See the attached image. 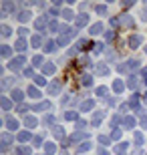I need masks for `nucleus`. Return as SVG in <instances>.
Segmentation results:
<instances>
[{
    "label": "nucleus",
    "instance_id": "nucleus-1",
    "mask_svg": "<svg viewBox=\"0 0 147 155\" xmlns=\"http://www.w3.org/2000/svg\"><path fill=\"white\" fill-rule=\"evenodd\" d=\"M24 63H26V58H24V57H16V58H12L10 63H8V69H10V71H20L24 67Z\"/></svg>",
    "mask_w": 147,
    "mask_h": 155
},
{
    "label": "nucleus",
    "instance_id": "nucleus-2",
    "mask_svg": "<svg viewBox=\"0 0 147 155\" xmlns=\"http://www.w3.org/2000/svg\"><path fill=\"white\" fill-rule=\"evenodd\" d=\"M127 42H129V48H139L141 42H143V36L141 35H131Z\"/></svg>",
    "mask_w": 147,
    "mask_h": 155
},
{
    "label": "nucleus",
    "instance_id": "nucleus-3",
    "mask_svg": "<svg viewBox=\"0 0 147 155\" xmlns=\"http://www.w3.org/2000/svg\"><path fill=\"white\" fill-rule=\"evenodd\" d=\"M4 123H6V129H8V131H16L18 129V121L14 119V117H10V115L4 117Z\"/></svg>",
    "mask_w": 147,
    "mask_h": 155
},
{
    "label": "nucleus",
    "instance_id": "nucleus-4",
    "mask_svg": "<svg viewBox=\"0 0 147 155\" xmlns=\"http://www.w3.org/2000/svg\"><path fill=\"white\" fill-rule=\"evenodd\" d=\"M61 93V81H51V85H48V95L55 97Z\"/></svg>",
    "mask_w": 147,
    "mask_h": 155
},
{
    "label": "nucleus",
    "instance_id": "nucleus-5",
    "mask_svg": "<svg viewBox=\"0 0 147 155\" xmlns=\"http://www.w3.org/2000/svg\"><path fill=\"white\" fill-rule=\"evenodd\" d=\"M103 117H105V111H95V113H93V119H91V125L97 127L103 121Z\"/></svg>",
    "mask_w": 147,
    "mask_h": 155
},
{
    "label": "nucleus",
    "instance_id": "nucleus-6",
    "mask_svg": "<svg viewBox=\"0 0 147 155\" xmlns=\"http://www.w3.org/2000/svg\"><path fill=\"white\" fill-rule=\"evenodd\" d=\"M16 18L20 20V22H28L30 18H32V12H30V10H20L16 14Z\"/></svg>",
    "mask_w": 147,
    "mask_h": 155
},
{
    "label": "nucleus",
    "instance_id": "nucleus-7",
    "mask_svg": "<svg viewBox=\"0 0 147 155\" xmlns=\"http://www.w3.org/2000/svg\"><path fill=\"white\" fill-rule=\"evenodd\" d=\"M42 73H45V75H55V73H57L55 63H45L42 64Z\"/></svg>",
    "mask_w": 147,
    "mask_h": 155
},
{
    "label": "nucleus",
    "instance_id": "nucleus-8",
    "mask_svg": "<svg viewBox=\"0 0 147 155\" xmlns=\"http://www.w3.org/2000/svg\"><path fill=\"white\" fill-rule=\"evenodd\" d=\"M2 143H4V145H2V151H6V149H8V145L12 143V135H10V133H2Z\"/></svg>",
    "mask_w": 147,
    "mask_h": 155
},
{
    "label": "nucleus",
    "instance_id": "nucleus-9",
    "mask_svg": "<svg viewBox=\"0 0 147 155\" xmlns=\"http://www.w3.org/2000/svg\"><path fill=\"white\" fill-rule=\"evenodd\" d=\"M87 22H89V14H79V16H77V26H79V28L87 26Z\"/></svg>",
    "mask_w": 147,
    "mask_h": 155
},
{
    "label": "nucleus",
    "instance_id": "nucleus-10",
    "mask_svg": "<svg viewBox=\"0 0 147 155\" xmlns=\"http://www.w3.org/2000/svg\"><path fill=\"white\" fill-rule=\"evenodd\" d=\"M46 109H51V103L48 101H42V103H36L32 107V111H46Z\"/></svg>",
    "mask_w": 147,
    "mask_h": 155
},
{
    "label": "nucleus",
    "instance_id": "nucleus-11",
    "mask_svg": "<svg viewBox=\"0 0 147 155\" xmlns=\"http://www.w3.org/2000/svg\"><path fill=\"white\" fill-rule=\"evenodd\" d=\"M22 99H24V93L22 91H12V101H14V103H22Z\"/></svg>",
    "mask_w": 147,
    "mask_h": 155
},
{
    "label": "nucleus",
    "instance_id": "nucleus-12",
    "mask_svg": "<svg viewBox=\"0 0 147 155\" xmlns=\"http://www.w3.org/2000/svg\"><path fill=\"white\" fill-rule=\"evenodd\" d=\"M95 75H99V77L109 75V67H105V64H99V67L95 69Z\"/></svg>",
    "mask_w": 147,
    "mask_h": 155
},
{
    "label": "nucleus",
    "instance_id": "nucleus-13",
    "mask_svg": "<svg viewBox=\"0 0 147 155\" xmlns=\"http://www.w3.org/2000/svg\"><path fill=\"white\" fill-rule=\"evenodd\" d=\"M14 48H16L18 52H24V51H26V40H24V38H18L16 45H14Z\"/></svg>",
    "mask_w": 147,
    "mask_h": 155
},
{
    "label": "nucleus",
    "instance_id": "nucleus-14",
    "mask_svg": "<svg viewBox=\"0 0 147 155\" xmlns=\"http://www.w3.org/2000/svg\"><path fill=\"white\" fill-rule=\"evenodd\" d=\"M16 139L24 143V141H28V139H34V137L30 135V131H20V133H18V137H16Z\"/></svg>",
    "mask_w": 147,
    "mask_h": 155
},
{
    "label": "nucleus",
    "instance_id": "nucleus-15",
    "mask_svg": "<svg viewBox=\"0 0 147 155\" xmlns=\"http://www.w3.org/2000/svg\"><path fill=\"white\" fill-rule=\"evenodd\" d=\"M71 38H73L71 35H61V36H58V40H57V45L58 46H65V45H68V40H71Z\"/></svg>",
    "mask_w": 147,
    "mask_h": 155
},
{
    "label": "nucleus",
    "instance_id": "nucleus-16",
    "mask_svg": "<svg viewBox=\"0 0 147 155\" xmlns=\"http://www.w3.org/2000/svg\"><path fill=\"white\" fill-rule=\"evenodd\" d=\"M101 32H103V24L101 22H97V24H93V26H91V35H93V36L101 35Z\"/></svg>",
    "mask_w": 147,
    "mask_h": 155
},
{
    "label": "nucleus",
    "instance_id": "nucleus-17",
    "mask_svg": "<svg viewBox=\"0 0 147 155\" xmlns=\"http://www.w3.org/2000/svg\"><path fill=\"white\" fill-rule=\"evenodd\" d=\"M135 123H137V121L133 119V117H125V119H123V127H127V129H133Z\"/></svg>",
    "mask_w": 147,
    "mask_h": 155
},
{
    "label": "nucleus",
    "instance_id": "nucleus-18",
    "mask_svg": "<svg viewBox=\"0 0 147 155\" xmlns=\"http://www.w3.org/2000/svg\"><path fill=\"white\" fill-rule=\"evenodd\" d=\"M30 45H32L34 48H38V46L42 45V36H40V35H34L32 38H30Z\"/></svg>",
    "mask_w": 147,
    "mask_h": 155
},
{
    "label": "nucleus",
    "instance_id": "nucleus-19",
    "mask_svg": "<svg viewBox=\"0 0 147 155\" xmlns=\"http://www.w3.org/2000/svg\"><path fill=\"white\" fill-rule=\"evenodd\" d=\"M52 135H55L57 139H62V137H65V131H62V127L55 125V127H52Z\"/></svg>",
    "mask_w": 147,
    "mask_h": 155
},
{
    "label": "nucleus",
    "instance_id": "nucleus-20",
    "mask_svg": "<svg viewBox=\"0 0 147 155\" xmlns=\"http://www.w3.org/2000/svg\"><path fill=\"white\" fill-rule=\"evenodd\" d=\"M127 85H129V89H137V87H139V81H137V77L131 75L129 79H127Z\"/></svg>",
    "mask_w": 147,
    "mask_h": 155
},
{
    "label": "nucleus",
    "instance_id": "nucleus-21",
    "mask_svg": "<svg viewBox=\"0 0 147 155\" xmlns=\"http://www.w3.org/2000/svg\"><path fill=\"white\" fill-rule=\"evenodd\" d=\"M123 89H125V85H123V81H121V79L113 81V91H115V93H121Z\"/></svg>",
    "mask_w": 147,
    "mask_h": 155
},
{
    "label": "nucleus",
    "instance_id": "nucleus-22",
    "mask_svg": "<svg viewBox=\"0 0 147 155\" xmlns=\"http://www.w3.org/2000/svg\"><path fill=\"white\" fill-rule=\"evenodd\" d=\"M55 151H57V145H55V143H51V141H48V143H45V153L46 155H52Z\"/></svg>",
    "mask_w": 147,
    "mask_h": 155
},
{
    "label": "nucleus",
    "instance_id": "nucleus-23",
    "mask_svg": "<svg viewBox=\"0 0 147 155\" xmlns=\"http://www.w3.org/2000/svg\"><path fill=\"white\" fill-rule=\"evenodd\" d=\"M26 93H28V97H32V99H38L40 97V91L36 89V87H32V85L28 87V91H26Z\"/></svg>",
    "mask_w": 147,
    "mask_h": 155
},
{
    "label": "nucleus",
    "instance_id": "nucleus-24",
    "mask_svg": "<svg viewBox=\"0 0 147 155\" xmlns=\"http://www.w3.org/2000/svg\"><path fill=\"white\" fill-rule=\"evenodd\" d=\"M93 107H95V101H93V99H89V101H85V103L81 105V111H91Z\"/></svg>",
    "mask_w": 147,
    "mask_h": 155
},
{
    "label": "nucleus",
    "instance_id": "nucleus-25",
    "mask_svg": "<svg viewBox=\"0 0 147 155\" xmlns=\"http://www.w3.org/2000/svg\"><path fill=\"white\" fill-rule=\"evenodd\" d=\"M24 125H26V127H30V129H34V127L38 125V121L34 119V117H26V119H24Z\"/></svg>",
    "mask_w": 147,
    "mask_h": 155
},
{
    "label": "nucleus",
    "instance_id": "nucleus-26",
    "mask_svg": "<svg viewBox=\"0 0 147 155\" xmlns=\"http://www.w3.org/2000/svg\"><path fill=\"white\" fill-rule=\"evenodd\" d=\"M83 137H87V133H81V131H77V133H73V135H71V141H73V143H77V141H81Z\"/></svg>",
    "mask_w": 147,
    "mask_h": 155
},
{
    "label": "nucleus",
    "instance_id": "nucleus-27",
    "mask_svg": "<svg viewBox=\"0 0 147 155\" xmlns=\"http://www.w3.org/2000/svg\"><path fill=\"white\" fill-rule=\"evenodd\" d=\"M89 149H91V143H89V141H83V143L77 147V151H79V153H85V151H89Z\"/></svg>",
    "mask_w": 147,
    "mask_h": 155
},
{
    "label": "nucleus",
    "instance_id": "nucleus-28",
    "mask_svg": "<svg viewBox=\"0 0 147 155\" xmlns=\"http://www.w3.org/2000/svg\"><path fill=\"white\" fill-rule=\"evenodd\" d=\"M0 48H2V51H0V54H2V57H4V58H8V57H10V54H12V48H10V46H0Z\"/></svg>",
    "mask_w": 147,
    "mask_h": 155
},
{
    "label": "nucleus",
    "instance_id": "nucleus-29",
    "mask_svg": "<svg viewBox=\"0 0 147 155\" xmlns=\"http://www.w3.org/2000/svg\"><path fill=\"white\" fill-rule=\"evenodd\" d=\"M81 83H83V87H91V85H93V77H91V75H85L83 79H81Z\"/></svg>",
    "mask_w": 147,
    "mask_h": 155
},
{
    "label": "nucleus",
    "instance_id": "nucleus-30",
    "mask_svg": "<svg viewBox=\"0 0 147 155\" xmlns=\"http://www.w3.org/2000/svg\"><path fill=\"white\" fill-rule=\"evenodd\" d=\"M0 103H2V109H4V111H8V109L12 107L10 99H6V97H2V99H0Z\"/></svg>",
    "mask_w": 147,
    "mask_h": 155
},
{
    "label": "nucleus",
    "instance_id": "nucleus-31",
    "mask_svg": "<svg viewBox=\"0 0 147 155\" xmlns=\"http://www.w3.org/2000/svg\"><path fill=\"white\" fill-rule=\"evenodd\" d=\"M103 51H105V45H103V42H97V45L93 46V52H95V54H101Z\"/></svg>",
    "mask_w": 147,
    "mask_h": 155
},
{
    "label": "nucleus",
    "instance_id": "nucleus-32",
    "mask_svg": "<svg viewBox=\"0 0 147 155\" xmlns=\"http://www.w3.org/2000/svg\"><path fill=\"white\" fill-rule=\"evenodd\" d=\"M55 46H57V45H55L52 40H48V42H46V45H45V52H55V51H57Z\"/></svg>",
    "mask_w": 147,
    "mask_h": 155
},
{
    "label": "nucleus",
    "instance_id": "nucleus-33",
    "mask_svg": "<svg viewBox=\"0 0 147 155\" xmlns=\"http://www.w3.org/2000/svg\"><path fill=\"white\" fill-rule=\"evenodd\" d=\"M95 12H97V14H107V6H105V4H97Z\"/></svg>",
    "mask_w": 147,
    "mask_h": 155
},
{
    "label": "nucleus",
    "instance_id": "nucleus-34",
    "mask_svg": "<svg viewBox=\"0 0 147 155\" xmlns=\"http://www.w3.org/2000/svg\"><path fill=\"white\" fill-rule=\"evenodd\" d=\"M125 64H127V71H135L137 67H139V63H137V61H127Z\"/></svg>",
    "mask_w": 147,
    "mask_h": 155
},
{
    "label": "nucleus",
    "instance_id": "nucleus-35",
    "mask_svg": "<svg viewBox=\"0 0 147 155\" xmlns=\"http://www.w3.org/2000/svg\"><path fill=\"white\" fill-rule=\"evenodd\" d=\"M34 83H36V87H42V85H46V79H45V75H38L36 79H34Z\"/></svg>",
    "mask_w": 147,
    "mask_h": 155
},
{
    "label": "nucleus",
    "instance_id": "nucleus-36",
    "mask_svg": "<svg viewBox=\"0 0 147 155\" xmlns=\"http://www.w3.org/2000/svg\"><path fill=\"white\" fill-rule=\"evenodd\" d=\"M65 119L67 121H77V113H75V111H67V113H65Z\"/></svg>",
    "mask_w": 147,
    "mask_h": 155
},
{
    "label": "nucleus",
    "instance_id": "nucleus-37",
    "mask_svg": "<svg viewBox=\"0 0 147 155\" xmlns=\"http://www.w3.org/2000/svg\"><path fill=\"white\" fill-rule=\"evenodd\" d=\"M30 147H26V145H22V147H18V155H30Z\"/></svg>",
    "mask_w": 147,
    "mask_h": 155
},
{
    "label": "nucleus",
    "instance_id": "nucleus-38",
    "mask_svg": "<svg viewBox=\"0 0 147 155\" xmlns=\"http://www.w3.org/2000/svg\"><path fill=\"white\" fill-rule=\"evenodd\" d=\"M107 93H109V89H107V87H99V89H97V97H105V95H107Z\"/></svg>",
    "mask_w": 147,
    "mask_h": 155
},
{
    "label": "nucleus",
    "instance_id": "nucleus-39",
    "mask_svg": "<svg viewBox=\"0 0 147 155\" xmlns=\"http://www.w3.org/2000/svg\"><path fill=\"white\" fill-rule=\"evenodd\" d=\"M121 22H123L125 26H131V24H133V18H131V16H127V14H123V18H121Z\"/></svg>",
    "mask_w": 147,
    "mask_h": 155
},
{
    "label": "nucleus",
    "instance_id": "nucleus-40",
    "mask_svg": "<svg viewBox=\"0 0 147 155\" xmlns=\"http://www.w3.org/2000/svg\"><path fill=\"white\" fill-rule=\"evenodd\" d=\"M12 35V28H10V26H6V24H4V26H2V36H4V38H8V36H10Z\"/></svg>",
    "mask_w": 147,
    "mask_h": 155
},
{
    "label": "nucleus",
    "instance_id": "nucleus-41",
    "mask_svg": "<svg viewBox=\"0 0 147 155\" xmlns=\"http://www.w3.org/2000/svg\"><path fill=\"white\" fill-rule=\"evenodd\" d=\"M133 139H135V143H137V145H141V143H143V133H141V131H137L135 135H133Z\"/></svg>",
    "mask_w": 147,
    "mask_h": 155
},
{
    "label": "nucleus",
    "instance_id": "nucleus-42",
    "mask_svg": "<svg viewBox=\"0 0 147 155\" xmlns=\"http://www.w3.org/2000/svg\"><path fill=\"white\" fill-rule=\"evenodd\" d=\"M141 127L147 129V111H141Z\"/></svg>",
    "mask_w": 147,
    "mask_h": 155
},
{
    "label": "nucleus",
    "instance_id": "nucleus-43",
    "mask_svg": "<svg viewBox=\"0 0 147 155\" xmlns=\"http://www.w3.org/2000/svg\"><path fill=\"white\" fill-rule=\"evenodd\" d=\"M32 143H34L32 147H40V145H42V137H40V135H36V137L32 139Z\"/></svg>",
    "mask_w": 147,
    "mask_h": 155
},
{
    "label": "nucleus",
    "instance_id": "nucleus-44",
    "mask_svg": "<svg viewBox=\"0 0 147 155\" xmlns=\"http://www.w3.org/2000/svg\"><path fill=\"white\" fill-rule=\"evenodd\" d=\"M62 16H65V20H71V18H73V12L68 10V8H65V10H62Z\"/></svg>",
    "mask_w": 147,
    "mask_h": 155
},
{
    "label": "nucleus",
    "instance_id": "nucleus-45",
    "mask_svg": "<svg viewBox=\"0 0 147 155\" xmlns=\"http://www.w3.org/2000/svg\"><path fill=\"white\" fill-rule=\"evenodd\" d=\"M87 45H89V40H87V38L77 40V48H79V51H81V46H87Z\"/></svg>",
    "mask_w": 147,
    "mask_h": 155
},
{
    "label": "nucleus",
    "instance_id": "nucleus-46",
    "mask_svg": "<svg viewBox=\"0 0 147 155\" xmlns=\"http://www.w3.org/2000/svg\"><path fill=\"white\" fill-rule=\"evenodd\" d=\"M125 149H127V143H119L117 147H115V151H117V153H123Z\"/></svg>",
    "mask_w": 147,
    "mask_h": 155
},
{
    "label": "nucleus",
    "instance_id": "nucleus-47",
    "mask_svg": "<svg viewBox=\"0 0 147 155\" xmlns=\"http://www.w3.org/2000/svg\"><path fill=\"white\" fill-rule=\"evenodd\" d=\"M34 26H36V28H42V26H45V18H36V20H34Z\"/></svg>",
    "mask_w": 147,
    "mask_h": 155
},
{
    "label": "nucleus",
    "instance_id": "nucleus-48",
    "mask_svg": "<svg viewBox=\"0 0 147 155\" xmlns=\"http://www.w3.org/2000/svg\"><path fill=\"white\" fill-rule=\"evenodd\" d=\"M111 139H115V141H117V139H121V131H119V129L111 131Z\"/></svg>",
    "mask_w": 147,
    "mask_h": 155
},
{
    "label": "nucleus",
    "instance_id": "nucleus-49",
    "mask_svg": "<svg viewBox=\"0 0 147 155\" xmlns=\"http://www.w3.org/2000/svg\"><path fill=\"white\" fill-rule=\"evenodd\" d=\"M99 143L107 145V143H109V137H107V135H99Z\"/></svg>",
    "mask_w": 147,
    "mask_h": 155
},
{
    "label": "nucleus",
    "instance_id": "nucleus-50",
    "mask_svg": "<svg viewBox=\"0 0 147 155\" xmlns=\"http://www.w3.org/2000/svg\"><path fill=\"white\" fill-rule=\"evenodd\" d=\"M32 63H34V64H42V57H40V54L32 57Z\"/></svg>",
    "mask_w": 147,
    "mask_h": 155
},
{
    "label": "nucleus",
    "instance_id": "nucleus-51",
    "mask_svg": "<svg viewBox=\"0 0 147 155\" xmlns=\"http://www.w3.org/2000/svg\"><path fill=\"white\" fill-rule=\"evenodd\" d=\"M85 127H87V123H85V121H77V131L85 129Z\"/></svg>",
    "mask_w": 147,
    "mask_h": 155
},
{
    "label": "nucleus",
    "instance_id": "nucleus-52",
    "mask_svg": "<svg viewBox=\"0 0 147 155\" xmlns=\"http://www.w3.org/2000/svg\"><path fill=\"white\" fill-rule=\"evenodd\" d=\"M18 35H20V38L26 36V35H28V28H24V26H22V28H18Z\"/></svg>",
    "mask_w": 147,
    "mask_h": 155
},
{
    "label": "nucleus",
    "instance_id": "nucleus-53",
    "mask_svg": "<svg viewBox=\"0 0 147 155\" xmlns=\"http://www.w3.org/2000/svg\"><path fill=\"white\" fill-rule=\"evenodd\" d=\"M141 20H143V22H147V8H143V10H141Z\"/></svg>",
    "mask_w": 147,
    "mask_h": 155
},
{
    "label": "nucleus",
    "instance_id": "nucleus-54",
    "mask_svg": "<svg viewBox=\"0 0 147 155\" xmlns=\"http://www.w3.org/2000/svg\"><path fill=\"white\" fill-rule=\"evenodd\" d=\"M105 38H107V40H113L115 38V32H113V30H111V32H107V35H105Z\"/></svg>",
    "mask_w": 147,
    "mask_h": 155
},
{
    "label": "nucleus",
    "instance_id": "nucleus-55",
    "mask_svg": "<svg viewBox=\"0 0 147 155\" xmlns=\"http://www.w3.org/2000/svg\"><path fill=\"white\" fill-rule=\"evenodd\" d=\"M52 121H55V117H52V115H46L45 117V123H46V125H48V123H52Z\"/></svg>",
    "mask_w": 147,
    "mask_h": 155
},
{
    "label": "nucleus",
    "instance_id": "nucleus-56",
    "mask_svg": "<svg viewBox=\"0 0 147 155\" xmlns=\"http://www.w3.org/2000/svg\"><path fill=\"white\" fill-rule=\"evenodd\" d=\"M109 22H111V28H115V26H117V24H119V20H117V18H111Z\"/></svg>",
    "mask_w": 147,
    "mask_h": 155
},
{
    "label": "nucleus",
    "instance_id": "nucleus-57",
    "mask_svg": "<svg viewBox=\"0 0 147 155\" xmlns=\"http://www.w3.org/2000/svg\"><path fill=\"white\" fill-rule=\"evenodd\" d=\"M48 28H51V30H57L58 26H57V22H51V24H48Z\"/></svg>",
    "mask_w": 147,
    "mask_h": 155
},
{
    "label": "nucleus",
    "instance_id": "nucleus-58",
    "mask_svg": "<svg viewBox=\"0 0 147 155\" xmlns=\"http://www.w3.org/2000/svg\"><path fill=\"white\" fill-rule=\"evenodd\" d=\"M97 155H107V151H105V149H99V151H97Z\"/></svg>",
    "mask_w": 147,
    "mask_h": 155
},
{
    "label": "nucleus",
    "instance_id": "nucleus-59",
    "mask_svg": "<svg viewBox=\"0 0 147 155\" xmlns=\"http://www.w3.org/2000/svg\"><path fill=\"white\" fill-rule=\"evenodd\" d=\"M143 81H145V85H147V73L143 71Z\"/></svg>",
    "mask_w": 147,
    "mask_h": 155
},
{
    "label": "nucleus",
    "instance_id": "nucleus-60",
    "mask_svg": "<svg viewBox=\"0 0 147 155\" xmlns=\"http://www.w3.org/2000/svg\"><path fill=\"white\" fill-rule=\"evenodd\" d=\"M141 99H143V101H145V103H147V93H145V95H143V97H141Z\"/></svg>",
    "mask_w": 147,
    "mask_h": 155
},
{
    "label": "nucleus",
    "instance_id": "nucleus-61",
    "mask_svg": "<svg viewBox=\"0 0 147 155\" xmlns=\"http://www.w3.org/2000/svg\"><path fill=\"white\" fill-rule=\"evenodd\" d=\"M62 155H68V153H62Z\"/></svg>",
    "mask_w": 147,
    "mask_h": 155
},
{
    "label": "nucleus",
    "instance_id": "nucleus-62",
    "mask_svg": "<svg viewBox=\"0 0 147 155\" xmlns=\"http://www.w3.org/2000/svg\"><path fill=\"white\" fill-rule=\"evenodd\" d=\"M145 52H147V46H145Z\"/></svg>",
    "mask_w": 147,
    "mask_h": 155
},
{
    "label": "nucleus",
    "instance_id": "nucleus-63",
    "mask_svg": "<svg viewBox=\"0 0 147 155\" xmlns=\"http://www.w3.org/2000/svg\"><path fill=\"white\" fill-rule=\"evenodd\" d=\"M145 155H147V153H145Z\"/></svg>",
    "mask_w": 147,
    "mask_h": 155
}]
</instances>
